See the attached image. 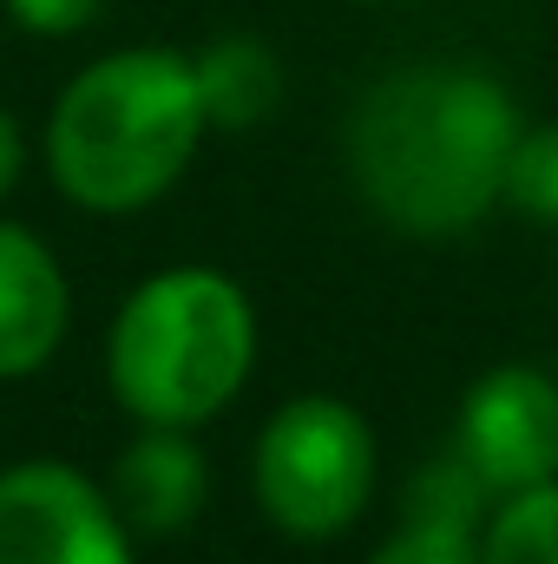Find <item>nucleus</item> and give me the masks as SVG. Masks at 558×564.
<instances>
[{
	"instance_id": "obj_1",
	"label": "nucleus",
	"mask_w": 558,
	"mask_h": 564,
	"mask_svg": "<svg viewBox=\"0 0 558 564\" xmlns=\"http://www.w3.org/2000/svg\"><path fill=\"white\" fill-rule=\"evenodd\" d=\"M519 112L480 66H401L388 73L355 126L348 164L362 197L408 237H460L506 197Z\"/></svg>"
},
{
	"instance_id": "obj_2",
	"label": "nucleus",
	"mask_w": 558,
	"mask_h": 564,
	"mask_svg": "<svg viewBox=\"0 0 558 564\" xmlns=\"http://www.w3.org/2000/svg\"><path fill=\"white\" fill-rule=\"evenodd\" d=\"M204 126L211 119L191 59L171 46H126L60 93L46 126V164L73 204L119 217L178 184Z\"/></svg>"
},
{
	"instance_id": "obj_3",
	"label": "nucleus",
	"mask_w": 558,
	"mask_h": 564,
	"mask_svg": "<svg viewBox=\"0 0 558 564\" xmlns=\"http://www.w3.org/2000/svg\"><path fill=\"white\" fill-rule=\"evenodd\" d=\"M250 361H257L250 295L204 263L144 282L119 308L112 348H106L112 394L144 426H197L224 414Z\"/></svg>"
},
{
	"instance_id": "obj_4",
	"label": "nucleus",
	"mask_w": 558,
	"mask_h": 564,
	"mask_svg": "<svg viewBox=\"0 0 558 564\" xmlns=\"http://www.w3.org/2000/svg\"><path fill=\"white\" fill-rule=\"evenodd\" d=\"M375 492V433L335 394H302L257 440V499L289 539H335Z\"/></svg>"
},
{
	"instance_id": "obj_5",
	"label": "nucleus",
	"mask_w": 558,
	"mask_h": 564,
	"mask_svg": "<svg viewBox=\"0 0 558 564\" xmlns=\"http://www.w3.org/2000/svg\"><path fill=\"white\" fill-rule=\"evenodd\" d=\"M0 564H132L119 506L60 459L0 473Z\"/></svg>"
},
{
	"instance_id": "obj_6",
	"label": "nucleus",
	"mask_w": 558,
	"mask_h": 564,
	"mask_svg": "<svg viewBox=\"0 0 558 564\" xmlns=\"http://www.w3.org/2000/svg\"><path fill=\"white\" fill-rule=\"evenodd\" d=\"M453 453L500 499L558 479V388L539 368H493V375H480L473 394L460 401Z\"/></svg>"
},
{
	"instance_id": "obj_7",
	"label": "nucleus",
	"mask_w": 558,
	"mask_h": 564,
	"mask_svg": "<svg viewBox=\"0 0 558 564\" xmlns=\"http://www.w3.org/2000/svg\"><path fill=\"white\" fill-rule=\"evenodd\" d=\"M66 308L73 302L53 250L33 230L0 224V381L53 361V348L66 341Z\"/></svg>"
},
{
	"instance_id": "obj_8",
	"label": "nucleus",
	"mask_w": 558,
	"mask_h": 564,
	"mask_svg": "<svg viewBox=\"0 0 558 564\" xmlns=\"http://www.w3.org/2000/svg\"><path fill=\"white\" fill-rule=\"evenodd\" d=\"M204 492H211V466L184 440V426H151L112 466V506L126 532H151V539L184 532L204 512Z\"/></svg>"
},
{
	"instance_id": "obj_9",
	"label": "nucleus",
	"mask_w": 558,
	"mask_h": 564,
	"mask_svg": "<svg viewBox=\"0 0 558 564\" xmlns=\"http://www.w3.org/2000/svg\"><path fill=\"white\" fill-rule=\"evenodd\" d=\"M191 73H197L204 119L224 126V132L264 126L282 99V59L257 40V33H230V40L204 46V59H191Z\"/></svg>"
},
{
	"instance_id": "obj_10",
	"label": "nucleus",
	"mask_w": 558,
	"mask_h": 564,
	"mask_svg": "<svg viewBox=\"0 0 558 564\" xmlns=\"http://www.w3.org/2000/svg\"><path fill=\"white\" fill-rule=\"evenodd\" d=\"M480 564H558V479L513 492L486 519Z\"/></svg>"
},
{
	"instance_id": "obj_11",
	"label": "nucleus",
	"mask_w": 558,
	"mask_h": 564,
	"mask_svg": "<svg viewBox=\"0 0 558 564\" xmlns=\"http://www.w3.org/2000/svg\"><path fill=\"white\" fill-rule=\"evenodd\" d=\"M506 204H519L526 217L558 230V126L546 132H519L513 164H506Z\"/></svg>"
},
{
	"instance_id": "obj_12",
	"label": "nucleus",
	"mask_w": 558,
	"mask_h": 564,
	"mask_svg": "<svg viewBox=\"0 0 558 564\" xmlns=\"http://www.w3.org/2000/svg\"><path fill=\"white\" fill-rule=\"evenodd\" d=\"M368 564H480V539H473V532H447V525L408 519Z\"/></svg>"
},
{
	"instance_id": "obj_13",
	"label": "nucleus",
	"mask_w": 558,
	"mask_h": 564,
	"mask_svg": "<svg viewBox=\"0 0 558 564\" xmlns=\"http://www.w3.org/2000/svg\"><path fill=\"white\" fill-rule=\"evenodd\" d=\"M7 13H13L26 33L66 40V33H79V26L99 20V0H7Z\"/></svg>"
},
{
	"instance_id": "obj_14",
	"label": "nucleus",
	"mask_w": 558,
	"mask_h": 564,
	"mask_svg": "<svg viewBox=\"0 0 558 564\" xmlns=\"http://www.w3.org/2000/svg\"><path fill=\"white\" fill-rule=\"evenodd\" d=\"M20 164H26V139H20V119L0 106V197L20 184Z\"/></svg>"
}]
</instances>
